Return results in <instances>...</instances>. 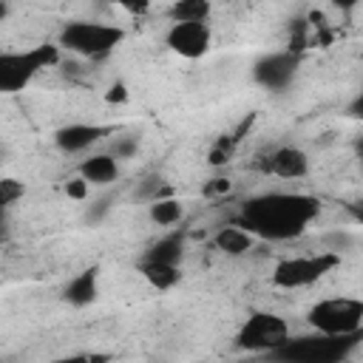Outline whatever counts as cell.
<instances>
[{
	"mask_svg": "<svg viewBox=\"0 0 363 363\" xmlns=\"http://www.w3.org/2000/svg\"><path fill=\"white\" fill-rule=\"evenodd\" d=\"M320 201L309 193H261L241 204L238 224L261 241H292L318 218Z\"/></svg>",
	"mask_w": 363,
	"mask_h": 363,
	"instance_id": "1",
	"label": "cell"
},
{
	"mask_svg": "<svg viewBox=\"0 0 363 363\" xmlns=\"http://www.w3.org/2000/svg\"><path fill=\"white\" fill-rule=\"evenodd\" d=\"M122 40H125V28L113 23H96V20H68L57 34V45L62 51H71L88 60L108 57L116 45H122Z\"/></svg>",
	"mask_w": 363,
	"mask_h": 363,
	"instance_id": "2",
	"label": "cell"
},
{
	"mask_svg": "<svg viewBox=\"0 0 363 363\" xmlns=\"http://www.w3.org/2000/svg\"><path fill=\"white\" fill-rule=\"evenodd\" d=\"M57 43H40L26 51H0V94H17L34 82V77L60 62Z\"/></svg>",
	"mask_w": 363,
	"mask_h": 363,
	"instance_id": "3",
	"label": "cell"
},
{
	"mask_svg": "<svg viewBox=\"0 0 363 363\" xmlns=\"http://www.w3.org/2000/svg\"><path fill=\"white\" fill-rule=\"evenodd\" d=\"M306 323L320 335L354 337L363 329V301L349 295L323 298L306 312Z\"/></svg>",
	"mask_w": 363,
	"mask_h": 363,
	"instance_id": "4",
	"label": "cell"
},
{
	"mask_svg": "<svg viewBox=\"0 0 363 363\" xmlns=\"http://www.w3.org/2000/svg\"><path fill=\"white\" fill-rule=\"evenodd\" d=\"M340 267V255L335 250L306 252V255H286L272 269V284L281 289H303L318 284L326 272Z\"/></svg>",
	"mask_w": 363,
	"mask_h": 363,
	"instance_id": "5",
	"label": "cell"
},
{
	"mask_svg": "<svg viewBox=\"0 0 363 363\" xmlns=\"http://www.w3.org/2000/svg\"><path fill=\"white\" fill-rule=\"evenodd\" d=\"M289 323L275 312H252L235 335V343L247 352H275L289 340Z\"/></svg>",
	"mask_w": 363,
	"mask_h": 363,
	"instance_id": "6",
	"label": "cell"
},
{
	"mask_svg": "<svg viewBox=\"0 0 363 363\" xmlns=\"http://www.w3.org/2000/svg\"><path fill=\"white\" fill-rule=\"evenodd\" d=\"M298 65H301L298 51H289V48L269 51V54H264L252 62V79H255V85L278 94V91H286L295 82Z\"/></svg>",
	"mask_w": 363,
	"mask_h": 363,
	"instance_id": "7",
	"label": "cell"
},
{
	"mask_svg": "<svg viewBox=\"0 0 363 363\" xmlns=\"http://www.w3.org/2000/svg\"><path fill=\"white\" fill-rule=\"evenodd\" d=\"M164 45L182 60H201L213 45L210 23H170Z\"/></svg>",
	"mask_w": 363,
	"mask_h": 363,
	"instance_id": "8",
	"label": "cell"
},
{
	"mask_svg": "<svg viewBox=\"0 0 363 363\" xmlns=\"http://www.w3.org/2000/svg\"><path fill=\"white\" fill-rule=\"evenodd\" d=\"M343 340L349 337H332L315 332V337H298L286 340L281 349H275V357H289V360H337L343 354Z\"/></svg>",
	"mask_w": 363,
	"mask_h": 363,
	"instance_id": "9",
	"label": "cell"
},
{
	"mask_svg": "<svg viewBox=\"0 0 363 363\" xmlns=\"http://www.w3.org/2000/svg\"><path fill=\"white\" fill-rule=\"evenodd\" d=\"M264 170L278 179H303L309 173V153L295 145H278L264 159Z\"/></svg>",
	"mask_w": 363,
	"mask_h": 363,
	"instance_id": "10",
	"label": "cell"
},
{
	"mask_svg": "<svg viewBox=\"0 0 363 363\" xmlns=\"http://www.w3.org/2000/svg\"><path fill=\"white\" fill-rule=\"evenodd\" d=\"M105 136V128L99 125H91V122H71V125H62L57 133H54V142L62 153H85L88 147H94L99 139Z\"/></svg>",
	"mask_w": 363,
	"mask_h": 363,
	"instance_id": "11",
	"label": "cell"
},
{
	"mask_svg": "<svg viewBox=\"0 0 363 363\" xmlns=\"http://www.w3.org/2000/svg\"><path fill=\"white\" fill-rule=\"evenodd\" d=\"M77 173H79L88 184L102 187V184H111V182L119 176V159H116L113 153H91L88 159L79 162Z\"/></svg>",
	"mask_w": 363,
	"mask_h": 363,
	"instance_id": "12",
	"label": "cell"
},
{
	"mask_svg": "<svg viewBox=\"0 0 363 363\" xmlns=\"http://www.w3.org/2000/svg\"><path fill=\"white\" fill-rule=\"evenodd\" d=\"M255 235L250 233V230H244L241 224H227V227H221L216 235H213V244H216V250L218 252H224V255H247L252 247H255Z\"/></svg>",
	"mask_w": 363,
	"mask_h": 363,
	"instance_id": "13",
	"label": "cell"
},
{
	"mask_svg": "<svg viewBox=\"0 0 363 363\" xmlns=\"http://www.w3.org/2000/svg\"><path fill=\"white\" fill-rule=\"evenodd\" d=\"M62 295H65V301L71 306H88V303H94L96 295H99V272L94 267L91 269H82L79 275H74L68 281V286H65Z\"/></svg>",
	"mask_w": 363,
	"mask_h": 363,
	"instance_id": "14",
	"label": "cell"
},
{
	"mask_svg": "<svg viewBox=\"0 0 363 363\" xmlns=\"http://www.w3.org/2000/svg\"><path fill=\"white\" fill-rule=\"evenodd\" d=\"M182 216H184V204L176 196H170V193L167 196H156L147 204V218L156 227H173V224L182 221Z\"/></svg>",
	"mask_w": 363,
	"mask_h": 363,
	"instance_id": "15",
	"label": "cell"
},
{
	"mask_svg": "<svg viewBox=\"0 0 363 363\" xmlns=\"http://www.w3.org/2000/svg\"><path fill=\"white\" fill-rule=\"evenodd\" d=\"M142 275L153 289L167 292L182 281V267L179 264H164V261H142Z\"/></svg>",
	"mask_w": 363,
	"mask_h": 363,
	"instance_id": "16",
	"label": "cell"
},
{
	"mask_svg": "<svg viewBox=\"0 0 363 363\" xmlns=\"http://www.w3.org/2000/svg\"><path fill=\"white\" fill-rule=\"evenodd\" d=\"M213 14V0H173L167 9L170 23H207Z\"/></svg>",
	"mask_w": 363,
	"mask_h": 363,
	"instance_id": "17",
	"label": "cell"
},
{
	"mask_svg": "<svg viewBox=\"0 0 363 363\" xmlns=\"http://www.w3.org/2000/svg\"><path fill=\"white\" fill-rule=\"evenodd\" d=\"M182 255H184V238L179 230L162 235L145 255V261H164V264H182Z\"/></svg>",
	"mask_w": 363,
	"mask_h": 363,
	"instance_id": "18",
	"label": "cell"
},
{
	"mask_svg": "<svg viewBox=\"0 0 363 363\" xmlns=\"http://www.w3.org/2000/svg\"><path fill=\"white\" fill-rule=\"evenodd\" d=\"M235 147H238V142H235V136H233V133L218 136V139L213 142V147L207 150V164H210V167H221V164H227V162L233 159Z\"/></svg>",
	"mask_w": 363,
	"mask_h": 363,
	"instance_id": "19",
	"label": "cell"
},
{
	"mask_svg": "<svg viewBox=\"0 0 363 363\" xmlns=\"http://www.w3.org/2000/svg\"><path fill=\"white\" fill-rule=\"evenodd\" d=\"M26 196V184L20 182V179H11V176H6V179H0V207H14L20 199Z\"/></svg>",
	"mask_w": 363,
	"mask_h": 363,
	"instance_id": "20",
	"label": "cell"
},
{
	"mask_svg": "<svg viewBox=\"0 0 363 363\" xmlns=\"http://www.w3.org/2000/svg\"><path fill=\"white\" fill-rule=\"evenodd\" d=\"M62 190H65V196H68V199H74V201H85V199H88L91 184L77 173L74 179H68V182H65V187H62Z\"/></svg>",
	"mask_w": 363,
	"mask_h": 363,
	"instance_id": "21",
	"label": "cell"
},
{
	"mask_svg": "<svg viewBox=\"0 0 363 363\" xmlns=\"http://www.w3.org/2000/svg\"><path fill=\"white\" fill-rule=\"evenodd\" d=\"M116 9H122L125 14H130V17H142V14H147L150 11V6H153V0H111Z\"/></svg>",
	"mask_w": 363,
	"mask_h": 363,
	"instance_id": "22",
	"label": "cell"
},
{
	"mask_svg": "<svg viewBox=\"0 0 363 363\" xmlns=\"http://www.w3.org/2000/svg\"><path fill=\"white\" fill-rule=\"evenodd\" d=\"M230 190V182L227 179H210L207 184H204V196H221V193H227Z\"/></svg>",
	"mask_w": 363,
	"mask_h": 363,
	"instance_id": "23",
	"label": "cell"
},
{
	"mask_svg": "<svg viewBox=\"0 0 363 363\" xmlns=\"http://www.w3.org/2000/svg\"><path fill=\"white\" fill-rule=\"evenodd\" d=\"M128 96H130V94H128V88H125L122 82H116V85H111V88L105 91V99H108V102H128Z\"/></svg>",
	"mask_w": 363,
	"mask_h": 363,
	"instance_id": "24",
	"label": "cell"
},
{
	"mask_svg": "<svg viewBox=\"0 0 363 363\" xmlns=\"http://www.w3.org/2000/svg\"><path fill=\"white\" fill-rule=\"evenodd\" d=\"M136 150V142H119V145H113V156L116 159H125V156H130Z\"/></svg>",
	"mask_w": 363,
	"mask_h": 363,
	"instance_id": "25",
	"label": "cell"
},
{
	"mask_svg": "<svg viewBox=\"0 0 363 363\" xmlns=\"http://www.w3.org/2000/svg\"><path fill=\"white\" fill-rule=\"evenodd\" d=\"M335 6H340V9H357L360 6V0H332Z\"/></svg>",
	"mask_w": 363,
	"mask_h": 363,
	"instance_id": "26",
	"label": "cell"
},
{
	"mask_svg": "<svg viewBox=\"0 0 363 363\" xmlns=\"http://www.w3.org/2000/svg\"><path fill=\"white\" fill-rule=\"evenodd\" d=\"M6 14H9V3H6V0H0V20H3Z\"/></svg>",
	"mask_w": 363,
	"mask_h": 363,
	"instance_id": "27",
	"label": "cell"
},
{
	"mask_svg": "<svg viewBox=\"0 0 363 363\" xmlns=\"http://www.w3.org/2000/svg\"><path fill=\"white\" fill-rule=\"evenodd\" d=\"M0 221H6V207H0Z\"/></svg>",
	"mask_w": 363,
	"mask_h": 363,
	"instance_id": "28",
	"label": "cell"
}]
</instances>
